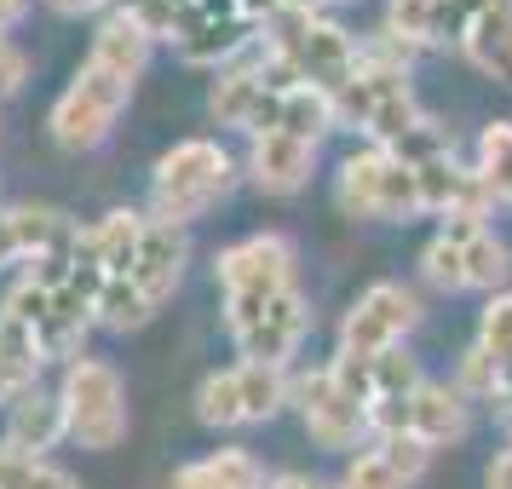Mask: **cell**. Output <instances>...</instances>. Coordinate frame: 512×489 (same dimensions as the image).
I'll return each instance as SVG.
<instances>
[{"label":"cell","mask_w":512,"mask_h":489,"mask_svg":"<svg viewBox=\"0 0 512 489\" xmlns=\"http://www.w3.org/2000/svg\"><path fill=\"white\" fill-rule=\"evenodd\" d=\"M236 6H242V18H248V24H277L282 18V0H236Z\"/></svg>","instance_id":"35"},{"label":"cell","mask_w":512,"mask_h":489,"mask_svg":"<svg viewBox=\"0 0 512 489\" xmlns=\"http://www.w3.org/2000/svg\"><path fill=\"white\" fill-rule=\"evenodd\" d=\"M208 110H213L219 127H242L248 139H259V133H277L282 93H277V87H265L259 64H231V70L213 81Z\"/></svg>","instance_id":"12"},{"label":"cell","mask_w":512,"mask_h":489,"mask_svg":"<svg viewBox=\"0 0 512 489\" xmlns=\"http://www.w3.org/2000/svg\"><path fill=\"white\" fill-rule=\"evenodd\" d=\"M185 259H190V242H185V231H179V225H162V219H150V225H144L139 259H133L127 282H133L144 300H150V311H162V300L179 288V277H185Z\"/></svg>","instance_id":"14"},{"label":"cell","mask_w":512,"mask_h":489,"mask_svg":"<svg viewBox=\"0 0 512 489\" xmlns=\"http://www.w3.org/2000/svg\"><path fill=\"white\" fill-rule=\"evenodd\" d=\"M24 12H29V0H0V35L12 24H24Z\"/></svg>","instance_id":"40"},{"label":"cell","mask_w":512,"mask_h":489,"mask_svg":"<svg viewBox=\"0 0 512 489\" xmlns=\"http://www.w3.org/2000/svg\"><path fill=\"white\" fill-rule=\"evenodd\" d=\"M392 156H397L403 167H426V162H443V156H455V150H449V133H443L438 121L426 116L420 127H409V133L392 144Z\"/></svg>","instance_id":"32"},{"label":"cell","mask_w":512,"mask_h":489,"mask_svg":"<svg viewBox=\"0 0 512 489\" xmlns=\"http://www.w3.org/2000/svg\"><path fill=\"white\" fill-rule=\"evenodd\" d=\"M489 6H501V0H443V6H438V24H432V47H461L466 29L478 24Z\"/></svg>","instance_id":"33"},{"label":"cell","mask_w":512,"mask_h":489,"mask_svg":"<svg viewBox=\"0 0 512 489\" xmlns=\"http://www.w3.org/2000/svg\"><path fill=\"white\" fill-rule=\"evenodd\" d=\"M213 282L225 294V311H242V305H259L282 294V288H300V259H294V242L277 231H259L231 242L219 265H213Z\"/></svg>","instance_id":"8"},{"label":"cell","mask_w":512,"mask_h":489,"mask_svg":"<svg viewBox=\"0 0 512 489\" xmlns=\"http://www.w3.org/2000/svg\"><path fill=\"white\" fill-rule=\"evenodd\" d=\"M70 438V420H64V403L58 392H41V386H29L6 403V438L12 449H24V455H47L52 443Z\"/></svg>","instance_id":"18"},{"label":"cell","mask_w":512,"mask_h":489,"mask_svg":"<svg viewBox=\"0 0 512 489\" xmlns=\"http://www.w3.org/2000/svg\"><path fill=\"white\" fill-rule=\"evenodd\" d=\"M6 259H18V248H12V225H6V208H0V265Z\"/></svg>","instance_id":"41"},{"label":"cell","mask_w":512,"mask_h":489,"mask_svg":"<svg viewBox=\"0 0 512 489\" xmlns=\"http://www.w3.org/2000/svg\"><path fill=\"white\" fill-rule=\"evenodd\" d=\"M334 127H340V116H334V98L328 93H317V87H294V93H282L277 133H294V139H305V144H323Z\"/></svg>","instance_id":"25"},{"label":"cell","mask_w":512,"mask_h":489,"mask_svg":"<svg viewBox=\"0 0 512 489\" xmlns=\"http://www.w3.org/2000/svg\"><path fill=\"white\" fill-rule=\"evenodd\" d=\"M311 167H317V144L294 139V133H259L248 144V179L265 196H294L311 179Z\"/></svg>","instance_id":"15"},{"label":"cell","mask_w":512,"mask_h":489,"mask_svg":"<svg viewBox=\"0 0 512 489\" xmlns=\"http://www.w3.org/2000/svg\"><path fill=\"white\" fill-rule=\"evenodd\" d=\"M334 116L346 121V127H357V133H369L380 150H392L409 127L426 121L415 87H409V75L397 64V47L363 52V64L351 70V81L334 93Z\"/></svg>","instance_id":"1"},{"label":"cell","mask_w":512,"mask_h":489,"mask_svg":"<svg viewBox=\"0 0 512 489\" xmlns=\"http://www.w3.org/2000/svg\"><path fill=\"white\" fill-rule=\"evenodd\" d=\"M0 489H81V484L64 466H52L47 455H24V449L0 443Z\"/></svg>","instance_id":"28"},{"label":"cell","mask_w":512,"mask_h":489,"mask_svg":"<svg viewBox=\"0 0 512 489\" xmlns=\"http://www.w3.org/2000/svg\"><path fill=\"white\" fill-rule=\"evenodd\" d=\"M461 265H466V288L501 294V282L512 277V254L495 231H478L472 242H461Z\"/></svg>","instance_id":"27"},{"label":"cell","mask_w":512,"mask_h":489,"mask_svg":"<svg viewBox=\"0 0 512 489\" xmlns=\"http://www.w3.org/2000/svg\"><path fill=\"white\" fill-rule=\"evenodd\" d=\"M478 179H484L489 202L512 208V121H489L478 133Z\"/></svg>","instance_id":"26"},{"label":"cell","mask_w":512,"mask_h":489,"mask_svg":"<svg viewBox=\"0 0 512 489\" xmlns=\"http://www.w3.org/2000/svg\"><path fill=\"white\" fill-rule=\"evenodd\" d=\"M420 271L432 288L443 294H466V265H461V242H449V236H432L426 242V254H420Z\"/></svg>","instance_id":"31"},{"label":"cell","mask_w":512,"mask_h":489,"mask_svg":"<svg viewBox=\"0 0 512 489\" xmlns=\"http://www.w3.org/2000/svg\"><path fill=\"white\" fill-rule=\"evenodd\" d=\"M443 0H386V35L392 47H432V24H438Z\"/></svg>","instance_id":"29"},{"label":"cell","mask_w":512,"mask_h":489,"mask_svg":"<svg viewBox=\"0 0 512 489\" xmlns=\"http://www.w3.org/2000/svg\"><path fill=\"white\" fill-rule=\"evenodd\" d=\"M225 328H231L242 363H271V369H288V357L300 351L305 328H311V305H305L300 288H282L271 300L242 305V311H225Z\"/></svg>","instance_id":"9"},{"label":"cell","mask_w":512,"mask_h":489,"mask_svg":"<svg viewBox=\"0 0 512 489\" xmlns=\"http://www.w3.org/2000/svg\"><path fill=\"white\" fill-rule=\"evenodd\" d=\"M426 466H432V449L415 432H392V438H374V449H363L346 466L340 489H415Z\"/></svg>","instance_id":"13"},{"label":"cell","mask_w":512,"mask_h":489,"mask_svg":"<svg viewBox=\"0 0 512 489\" xmlns=\"http://www.w3.org/2000/svg\"><path fill=\"white\" fill-rule=\"evenodd\" d=\"M484 489H512V449H501L484 472Z\"/></svg>","instance_id":"36"},{"label":"cell","mask_w":512,"mask_h":489,"mask_svg":"<svg viewBox=\"0 0 512 489\" xmlns=\"http://www.w3.org/2000/svg\"><path fill=\"white\" fill-rule=\"evenodd\" d=\"M6 225H12V248H18V259H41V254H58V248H75V236H81V225H75L70 213L47 208V202H18V208H6Z\"/></svg>","instance_id":"20"},{"label":"cell","mask_w":512,"mask_h":489,"mask_svg":"<svg viewBox=\"0 0 512 489\" xmlns=\"http://www.w3.org/2000/svg\"><path fill=\"white\" fill-rule=\"evenodd\" d=\"M231 179H236V162L225 156L219 139L173 144L162 162H156V173H150V219L185 231L190 219H202L231 190Z\"/></svg>","instance_id":"2"},{"label":"cell","mask_w":512,"mask_h":489,"mask_svg":"<svg viewBox=\"0 0 512 489\" xmlns=\"http://www.w3.org/2000/svg\"><path fill=\"white\" fill-rule=\"evenodd\" d=\"M64 420H70V438L81 449H116L127 438V386L104 357H75L64 363V386H58Z\"/></svg>","instance_id":"3"},{"label":"cell","mask_w":512,"mask_h":489,"mask_svg":"<svg viewBox=\"0 0 512 489\" xmlns=\"http://www.w3.org/2000/svg\"><path fill=\"white\" fill-rule=\"evenodd\" d=\"M415 179H420V208L426 213H443V219L472 213V219H484V213L495 208L489 190H484V179H478V167H461L455 156L415 167Z\"/></svg>","instance_id":"16"},{"label":"cell","mask_w":512,"mask_h":489,"mask_svg":"<svg viewBox=\"0 0 512 489\" xmlns=\"http://www.w3.org/2000/svg\"><path fill=\"white\" fill-rule=\"evenodd\" d=\"M478 351L495 369L512 363V294H489L484 317H478Z\"/></svg>","instance_id":"30"},{"label":"cell","mask_w":512,"mask_h":489,"mask_svg":"<svg viewBox=\"0 0 512 489\" xmlns=\"http://www.w3.org/2000/svg\"><path fill=\"white\" fill-rule=\"evenodd\" d=\"M334 196H340V208H346L351 219H409V213H426L420 208L415 167H403L392 150H380V144H369V150H357V156L340 162Z\"/></svg>","instance_id":"7"},{"label":"cell","mask_w":512,"mask_h":489,"mask_svg":"<svg viewBox=\"0 0 512 489\" xmlns=\"http://www.w3.org/2000/svg\"><path fill=\"white\" fill-rule=\"evenodd\" d=\"M24 81H29V58H24V47H12V41L0 35V98L24 93Z\"/></svg>","instance_id":"34"},{"label":"cell","mask_w":512,"mask_h":489,"mask_svg":"<svg viewBox=\"0 0 512 489\" xmlns=\"http://www.w3.org/2000/svg\"><path fill=\"white\" fill-rule=\"evenodd\" d=\"M328 0H282V18H323Z\"/></svg>","instance_id":"39"},{"label":"cell","mask_w":512,"mask_h":489,"mask_svg":"<svg viewBox=\"0 0 512 489\" xmlns=\"http://www.w3.org/2000/svg\"><path fill=\"white\" fill-rule=\"evenodd\" d=\"M265 29H271L265 47L300 75V87H317L328 98L340 93L351 81V70L363 64V47L340 24H328V18H277V24H265Z\"/></svg>","instance_id":"4"},{"label":"cell","mask_w":512,"mask_h":489,"mask_svg":"<svg viewBox=\"0 0 512 489\" xmlns=\"http://www.w3.org/2000/svg\"><path fill=\"white\" fill-rule=\"evenodd\" d=\"M150 35H144L133 18H121V12H110L104 24H98V35H93V58L98 70H110V75H121V81H139L144 75V64H150Z\"/></svg>","instance_id":"22"},{"label":"cell","mask_w":512,"mask_h":489,"mask_svg":"<svg viewBox=\"0 0 512 489\" xmlns=\"http://www.w3.org/2000/svg\"><path fill=\"white\" fill-rule=\"evenodd\" d=\"M282 403H294V380L288 369H271V363H236V369H219L202 380L196 392V415L202 426H259L271 420Z\"/></svg>","instance_id":"6"},{"label":"cell","mask_w":512,"mask_h":489,"mask_svg":"<svg viewBox=\"0 0 512 489\" xmlns=\"http://www.w3.org/2000/svg\"><path fill=\"white\" fill-rule=\"evenodd\" d=\"M409 432H415L426 449L461 443L466 438V392L449 386V380H420L415 397H409Z\"/></svg>","instance_id":"19"},{"label":"cell","mask_w":512,"mask_h":489,"mask_svg":"<svg viewBox=\"0 0 512 489\" xmlns=\"http://www.w3.org/2000/svg\"><path fill=\"white\" fill-rule=\"evenodd\" d=\"M461 52H466V58H472L484 75H501V81H512V0L489 6L484 18L466 29Z\"/></svg>","instance_id":"24"},{"label":"cell","mask_w":512,"mask_h":489,"mask_svg":"<svg viewBox=\"0 0 512 489\" xmlns=\"http://www.w3.org/2000/svg\"><path fill=\"white\" fill-rule=\"evenodd\" d=\"M265 466L248 449H213L202 461H185L173 472V489H265Z\"/></svg>","instance_id":"21"},{"label":"cell","mask_w":512,"mask_h":489,"mask_svg":"<svg viewBox=\"0 0 512 489\" xmlns=\"http://www.w3.org/2000/svg\"><path fill=\"white\" fill-rule=\"evenodd\" d=\"M420 323V300L403 288V282H374L363 288L351 311L340 317V351H357V357H374V351L403 346V334Z\"/></svg>","instance_id":"10"},{"label":"cell","mask_w":512,"mask_h":489,"mask_svg":"<svg viewBox=\"0 0 512 489\" xmlns=\"http://www.w3.org/2000/svg\"><path fill=\"white\" fill-rule=\"evenodd\" d=\"M144 225H150V219H144L139 208H110L93 231H87L98 265H104V277H127V271H133L139 242H144Z\"/></svg>","instance_id":"23"},{"label":"cell","mask_w":512,"mask_h":489,"mask_svg":"<svg viewBox=\"0 0 512 489\" xmlns=\"http://www.w3.org/2000/svg\"><path fill=\"white\" fill-rule=\"evenodd\" d=\"M127 98H133V81L98 70L93 58H87V64L70 75V87L58 93V104H52V116H47L52 139L64 144V150H98V144L116 133Z\"/></svg>","instance_id":"5"},{"label":"cell","mask_w":512,"mask_h":489,"mask_svg":"<svg viewBox=\"0 0 512 489\" xmlns=\"http://www.w3.org/2000/svg\"><path fill=\"white\" fill-rule=\"evenodd\" d=\"M294 409H300L305 432L323 443V449H351V443L374 438L369 409H363L357 397L340 392L328 369H311V374H300V380H294Z\"/></svg>","instance_id":"11"},{"label":"cell","mask_w":512,"mask_h":489,"mask_svg":"<svg viewBox=\"0 0 512 489\" xmlns=\"http://www.w3.org/2000/svg\"><path fill=\"white\" fill-rule=\"evenodd\" d=\"M254 29L242 12L236 18H190V12H179V29H173V47H179V58L185 64H202V70H219V64H231L236 52L254 47Z\"/></svg>","instance_id":"17"},{"label":"cell","mask_w":512,"mask_h":489,"mask_svg":"<svg viewBox=\"0 0 512 489\" xmlns=\"http://www.w3.org/2000/svg\"><path fill=\"white\" fill-rule=\"evenodd\" d=\"M265 489H340V484H323V478H305V472H282V478H271Z\"/></svg>","instance_id":"38"},{"label":"cell","mask_w":512,"mask_h":489,"mask_svg":"<svg viewBox=\"0 0 512 489\" xmlns=\"http://www.w3.org/2000/svg\"><path fill=\"white\" fill-rule=\"evenodd\" d=\"M58 18H87V12H98V6H110V0H47Z\"/></svg>","instance_id":"37"}]
</instances>
